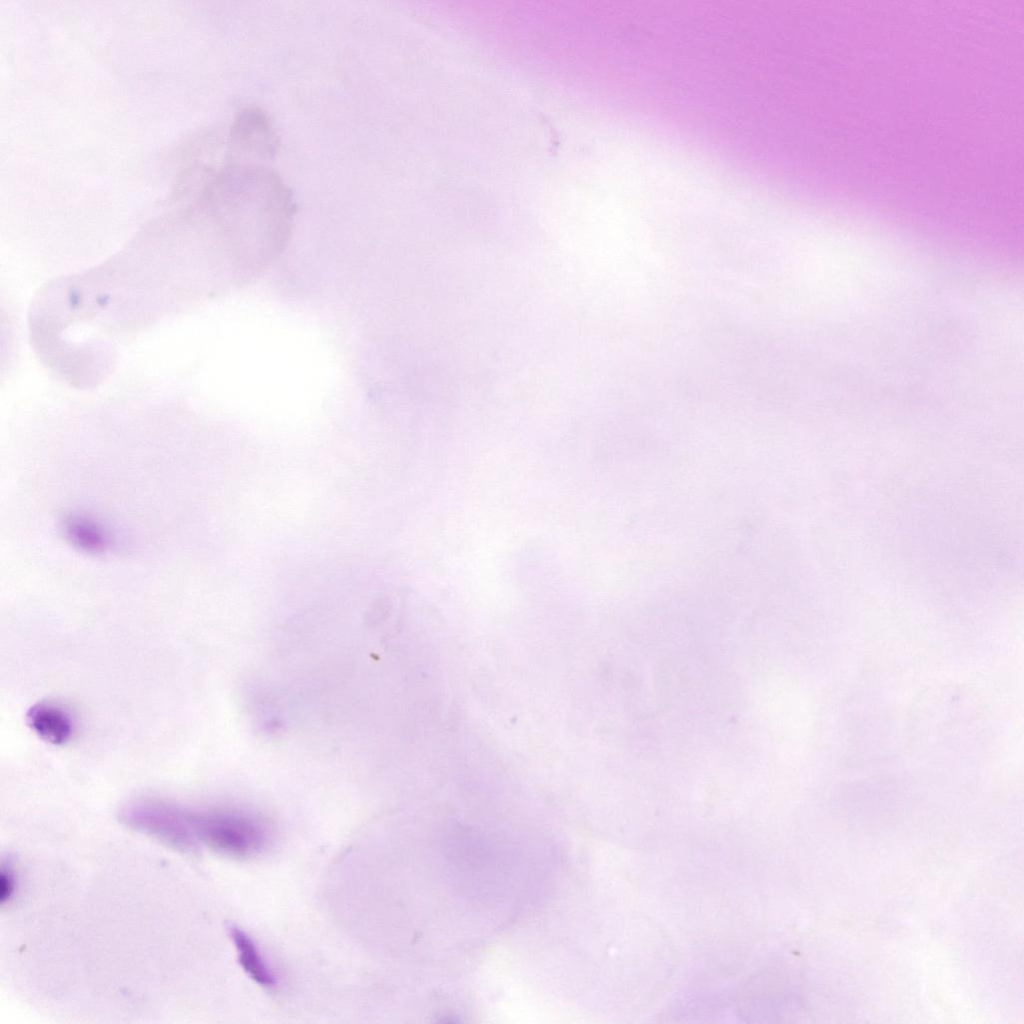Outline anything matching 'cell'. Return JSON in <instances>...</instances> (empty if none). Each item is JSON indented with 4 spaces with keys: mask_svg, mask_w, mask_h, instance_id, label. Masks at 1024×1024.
I'll use <instances>...</instances> for the list:
<instances>
[{
    "mask_svg": "<svg viewBox=\"0 0 1024 1024\" xmlns=\"http://www.w3.org/2000/svg\"><path fill=\"white\" fill-rule=\"evenodd\" d=\"M216 229L237 249L270 266L290 237L296 203L267 164L227 162L205 191Z\"/></svg>",
    "mask_w": 1024,
    "mask_h": 1024,
    "instance_id": "1",
    "label": "cell"
},
{
    "mask_svg": "<svg viewBox=\"0 0 1024 1024\" xmlns=\"http://www.w3.org/2000/svg\"><path fill=\"white\" fill-rule=\"evenodd\" d=\"M190 825L198 845L236 860L261 854L269 845L266 822L252 814L231 809H189Z\"/></svg>",
    "mask_w": 1024,
    "mask_h": 1024,
    "instance_id": "2",
    "label": "cell"
},
{
    "mask_svg": "<svg viewBox=\"0 0 1024 1024\" xmlns=\"http://www.w3.org/2000/svg\"><path fill=\"white\" fill-rule=\"evenodd\" d=\"M118 817L128 828L182 853H193L199 848L186 806L160 798L139 797L123 804Z\"/></svg>",
    "mask_w": 1024,
    "mask_h": 1024,
    "instance_id": "3",
    "label": "cell"
},
{
    "mask_svg": "<svg viewBox=\"0 0 1024 1024\" xmlns=\"http://www.w3.org/2000/svg\"><path fill=\"white\" fill-rule=\"evenodd\" d=\"M227 162L266 164L275 159L280 141L277 131L260 107H246L235 117L228 135Z\"/></svg>",
    "mask_w": 1024,
    "mask_h": 1024,
    "instance_id": "4",
    "label": "cell"
},
{
    "mask_svg": "<svg viewBox=\"0 0 1024 1024\" xmlns=\"http://www.w3.org/2000/svg\"><path fill=\"white\" fill-rule=\"evenodd\" d=\"M27 723L40 738L54 745L65 744L73 731L68 713L46 701L36 703L28 710Z\"/></svg>",
    "mask_w": 1024,
    "mask_h": 1024,
    "instance_id": "5",
    "label": "cell"
},
{
    "mask_svg": "<svg viewBox=\"0 0 1024 1024\" xmlns=\"http://www.w3.org/2000/svg\"><path fill=\"white\" fill-rule=\"evenodd\" d=\"M229 934L237 950L238 961L245 973L258 985L271 988L276 977L266 963L253 938L235 924L229 925Z\"/></svg>",
    "mask_w": 1024,
    "mask_h": 1024,
    "instance_id": "6",
    "label": "cell"
},
{
    "mask_svg": "<svg viewBox=\"0 0 1024 1024\" xmlns=\"http://www.w3.org/2000/svg\"><path fill=\"white\" fill-rule=\"evenodd\" d=\"M66 530L75 544L87 550H99L103 545V534L93 522L79 517L69 519Z\"/></svg>",
    "mask_w": 1024,
    "mask_h": 1024,
    "instance_id": "7",
    "label": "cell"
},
{
    "mask_svg": "<svg viewBox=\"0 0 1024 1024\" xmlns=\"http://www.w3.org/2000/svg\"><path fill=\"white\" fill-rule=\"evenodd\" d=\"M16 889V877L11 863L3 862L0 870V902L5 904L13 897Z\"/></svg>",
    "mask_w": 1024,
    "mask_h": 1024,
    "instance_id": "8",
    "label": "cell"
}]
</instances>
